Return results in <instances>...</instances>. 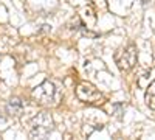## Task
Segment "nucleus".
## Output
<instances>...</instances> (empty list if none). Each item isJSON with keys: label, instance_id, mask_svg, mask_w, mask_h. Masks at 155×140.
<instances>
[{"label": "nucleus", "instance_id": "39448f33", "mask_svg": "<svg viewBox=\"0 0 155 140\" xmlns=\"http://www.w3.org/2000/svg\"><path fill=\"white\" fill-rule=\"evenodd\" d=\"M8 114L9 115H20V114L23 112V103H22V100L20 98H11L9 100V103H8V108H6Z\"/></svg>", "mask_w": 155, "mask_h": 140}, {"label": "nucleus", "instance_id": "20e7f679", "mask_svg": "<svg viewBox=\"0 0 155 140\" xmlns=\"http://www.w3.org/2000/svg\"><path fill=\"white\" fill-rule=\"evenodd\" d=\"M76 95H78V98H79L81 101H84V103H88V104H101L102 101H104V97H102V94L98 90L93 84H90V83H87V81L78 84V87H76Z\"/></svg>", "mask_w": 155, "mask_h": 140}, {"label": "nucleus", "instance_id": "f257e3e1", "mask_svg": "<svg viewBox=\"0 0 155 140\" xmlns=\"http://www.w3.org/2000/svg\"><path fill=\"white\" fill-rule=\"evenodd\" d=\"M53 129V118L48 112H39L30 123V135L34 138H44Z\"/></svg>", "mask_w": 155, "mask_h": 140}, {"label": "nucleus", "instance_id": "423d86ee", "mask_svg": "<svg viewBox=\"0 0 155 140\" xmlns=\"http://www.w3.org/2000/svg\"><path fill=\"white\" fill-rule=\"evenodd\" d=\"M144 100H146V104H147V108H149V109H152V111H155V81H153V83L147 87Z\"/></svg>", "mask_w": 155, "mask_h": 140}, {"label": "nucleus", "instance_id": "7ed1b4c3", "mask_svg": "<svg viewBox=\"0 0 155 140\" xmlns=\"http://www.w3.org/2000/svg\"><path fill=\"white\" fill-rule=\"evenodd\" d=\"M33 100L37 104L50 106L54 104L58 100V89L51 81H44L33 90Z\"/></svg>", "mask_w": 155, "mask_h": 140}, {"label": "nucleus", "instance_id": "f03ea898", "mask_svg": "<svg viewBox=\"0 0 155 140\" xmlns=\"http://www.w3.org/2000/svg\"><path fill=\"white\" fill-rule=\"evenodd\" d=\"M137 59H138V52H137V47L134 44L121 47L118 52L115 53V62H116V66H118V69L123 70V72L132 70L137 64Z\"/></svg>", "mask_w": 155, "mask_h": 140}]
</instances>
